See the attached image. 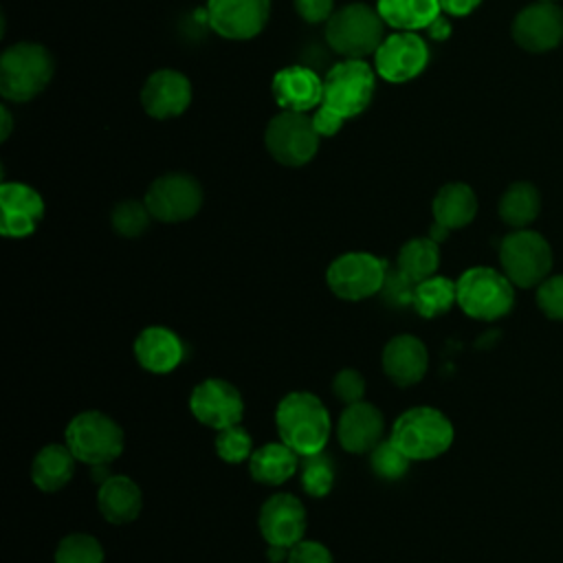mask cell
<instances>
[{"instance_id":"3957f363","label":"cell","mask_w":563,"mask_h":563,"mask_svg":"<svg viewBox=\"0 0 563 563\" xmlns=\"http://www.w3.org/2000/svg\"><path fill=\"white\" fill-rule=\"evenodd\" d=\"M55 73L51 51L35 42H18L0 57V95L13 103L37 97Z\"/></svg>"},{"instance_id":"484cf974","label":"cell","mask_w":563,"mask_h":563,"mask_svg":"<svg viewBox=\"0 0 563 563\" xmlns=\"http://www.w3.org/2000/svg\"><path fill=\"white\" fill-rule=\"evenodd\" d=\"M249 471L260 484H284L297 471V453L284 442H268L251 453Z\"/></svg>"},{"instance_id":"603a6c76","label":"cell","mask_w":563,"mask_h":563,"mask_svg":"<svg viewBox=\"0 0 563 563\" xmlns=\"http://www.w3.org/2000/svg\"><path fill=\"white\" fill-rule=\"evenodd\" d=\"M97 506L106 521L130 523L143 508L141 488L125 475H110L101 479L97 490Z\"/></svg>"},{"instance_id":"d4e9b609","label":"cell","mask_w":563,"mask_h":563,"mask_svg":"<svg viewBox=\"0 0 563 563\" xmlns=\"http://www.w3.org/2000/svg\"><path fill=\"white\" fill-rule=\"evenodd\" d=\"M75 462L77 457L66 444H46L33 457L31 479L44 493L59 490L73 477Z\"/></svg>"},{"instance_id":"6da1fadb","label":"cell","mask_w":563,"mask_h":563,"mask_svg":"<svg viewBox=\"0 0 563 563\" xmlns=\"http://www.w3.org/2000/svg\"><path fill=\"white\" fill-rule=\"evenodd\" d=\"M376 70L365 59H341L323 77L321 103L312 123L321 136L336 134L347 119L358 117L372 103Z\"/></svg>"},{"instance_id":"277c9868","label":"cell","mask_w":563,"mask_h":563,"mask_svg":"<svg viewBox=\"0 0 563 563\" xmlns=\"http://www.w3.org/2000/svg\"><path fill=\"white\" fill-rule=\"evenodd\" d=\"M385 40V20L365 2L336 9L325 22V42L343 59H365Z\"/></svg>"},{"instance_id":"30bf717a","label":"cell","mask_w":563,"mask_h":563,"mask_svg":"<svg viewBox=\"0 0 563 563\" xmlns=\"http://www.w3.org/2000/svg\"><path fill=\"white\" fill-rule=\"evenodd\" d=\"M387 271L389 266L385 260L365 251H350L330 262L325 282L336 297L358 301L380 292Z\"/></svg>"},{"instance_id":"4dcf8cb0","label":"cell","mask_w":563,"mask_h":563,"mask_svg":"<svg viewBox=\"0 0 563 563\" xmlns=\"http://www.w3.org/2000/svg\"><path fill=\"white\" fill-rule=\"evenodd\" d=\"M55 563H103V548L95 537L75 532L59 541Z\"/></svg>"},{"instance_id":"8992f818","label":"cell","mask_w":563,"mask_h":563,"mask_svg":"<svg viewBox=\"0 0 563 563\" xmlns=\"http://www.w3.org/2000/svg\"><path fill=\"white\" fill-rule=\"evenodd\" d=\"M455 284L457 303L468 317L493 321L510 312L515 303V284L495 268L473 266Z\"/></svg>"},{"instance_id":"5b68a950","label":"cell","mask_w":563,"mask_h":563,"mask_svg":"<svg viewBox=\"0 0 563 563\" xmlns=\"http://www.w3.org/2000/svg\"><path fill=\"white\" fill-rule=\"evenodd\" d=\"M389 440L409 460H431L451 446L453 424L440 409L411 407L394 420Z\"/></svg>"},{"instance_id":"ba28073f","label":"cell","mask_w":563,"mask_h":563,"mask_svg":"<svg viewBox=\"0 0 563 563\" xmlns=\"http://www.w3.org/2000/svg\"><path fill=\"white\" fill-rule=\"evenodd\" d=\"M321 134L317 132L312 117L306 112L282 110L264 130L266 152L286 167H301L310 163L319 150Z\"/></svg>"},{"instance_id":"d590c367","label":"cell","mask_w":563,"mask_h":563,"mask_svg":"<svg viewBox=\"0 0 563 563\" xmlns=\"http://www.w3.org/2000/svg\"><path fill=\"white\" fill-rule=\"evenodd\" d=\"M537 303L550 319L563 321V275H548L539 284Z\"/></svg>"},{"instance_id":"e575fe53","label":"cell","mask_w":563,"mask_h":563,"mask_svg":"<svg viewBox=\"0 0 563 563\" xmlns=\"http://www.w3.org/2000/svg\"><path fill=\"white\" fill-rule=\"evenodd\" d=\"M332 479H334V473L330 468V462L321 453L306 457V464L301 468V486L308 495L312 497L328 495L332 488Z\"/></svg>"},{"instance_id":"60d3db41","label":"cell","mask_w":563,"mask_h":563,"mask_svg":"<svg viewBox=\"0 0 563 563\" xmlns=\"http://www.w3.org/2000/svg\"><path fill=\"white\" fill-rule=\"evenodd\" d=\"M482 0H440V9L444 15H453V18H464L468 13H473L479 7Z\"/></svg>"},{"instance_id":"836d02e7","label":"cell","mask_w":563,"mask_h":563,"mask_svg":"<svg viewBox=\"0 0 563 563\" xmlns=\"http://www.w3.org/2000/svg\"><path fill=\"white\" fill-rule=\"evenodd\" d=\"M216 453L231 464L244 462L246 457H251L253 453V442L251 435L246 433V429H242L240 424H231L218 431L216 435Z\"/></svg>"},{"instance_id":"ee69618b","label":"cell","mask_w":563,"mask_h":563,"mask_svg":"<svg viewBox=\"0 0 563 563\" xmlns=\"http://www.w3.org/2000/svg\"><path fill=\"white\" fill-rule=\"evenodd\" d=\"M537 2H550V4H556V0H537Z\"/></svg>"},{"instance_id":"f546056e","label":"cell","mask_w":563,"mask_h":563,"mask_svg":"<svg viewBox=\"0 0 563 563\" xmlns=\"http://www.w3.org/2000/svg\"><path fill=\"white\" fill-rule=\"evenodd\" d=\"M457 301V284L449 277L431 275L413 286L411 303L418 314L431 319L444 314Z\"/></svg>"},{"instance_id":"d6986e66","label":"cell","mask_w":563,"mask_h":563,"mask_svg":"<svg viewBox=\"0 0 563 563\" xmlns=\"http://www.w3.org/2000/svg\"><path fill=\"white\" fill-rule=\"evenodd\" d=\"M271 92L282 110L310 112L317 110L323 95V77L308 66H286L273 75Z\"/></svg>"},{"instance_id":"d6a6232c","label":"cell","mask_w":563,"mask_h":563,"mask_svg":"<svg viewBox=\"0 0 563 563\" xmlns=\"http://www.w3.org/2000/svg\"><path fill=\"white\" fill-rule=\"evenodd\" d=\"M369 462L372 468L378 477L383 479H398L407 473L409 468V457L391 442V440H380L372 451H369Z\"/></svg>"},{"instance_id":"44dd1931","label":"cell","mask_w":563,"mask_h":563,"mask_svg":"<svg viewBox=\"0 0 563 563\" xmlns=\"http://www.w3.org/2000/svg\"><path fill=\"white\" fill-rule=\"evenodd\" d=\"M380 361L387 378L400 387H407L422 380L429 365V354L418 336L398 334L385 343Z\"/></svg>"},{"instance_id":"f1b7e54d","label":"cell","mask_w":563,"mask_h":563,"mask_svg":"<svg viewBox=\"0 0 563 563\" xmlns=\"http://www.w3.org/2000/svg\"><path fill=\"white\" fill-rule=\"evenodd\" d=\"M541 209L539 189L530 183H512L499 200V216L508 227L526 229Z\"/></svg>"},{"instance_id":"2e32d148","label":"cell","mask_w":563,"mask_h":563,"mask_svg":"<svg viewBox=\"0 0 563 563\" xmlns=\"http://www.w3.org/2000/svg\"><path fill=\"white\" fill-rule=\"evenodd\" d=\"M257 526L268 545L292 548L306 532V508L295 495L277 493L260 508Z\"/></svg>"},{"instance_id":"cb8c5ba5","label":"cell","mask_w":563,"mask_h":563,"mask_svg":"<svg viewBox=\"0 0 563 563\" xmlns=\"http://www.w3.org/2000/svg\"><path fill=\"white\" fill-rule=\"evenodd\" d=\"M433 224L451 231L466 227L477 213V196L464 183H446L438 189L433 202Z\"/></svg>"},{"instance_id":"ffe728a7","label":"cell","mask_w":563,"mask_h":563,"mask_svg":"<svg viewBox=\"0 0 563 563\" xmlns=\"http://www.w3.org/2000/svg\"><path fill=\"white\" fill-rule=\"evenodd\" d=\"M383 431H385L383 413L365 400L347 405L336 424V438L341 446L350 453L372 451L380 442Z\"/></svg>"},{"instance_id":"7a4b0ae2","label":"cell","mask_w":563,"mask_h":563,"mask_svg":"<svg viewBox=\"0 0 563 563\" xmlns=\"http://www.w3.org/2000/svg\"><path fill=\"white\" fill-rule=\"evenodd\" d=\"M275 424L282 442L301 457L321 453L332 427L325 405L310 391L284 396L275 409Z\"/></svg>"},{"instance_id":"4fadbf2b","label":"cell","mask_w":563,"mask_h":563,"mask_svg":"<svg viewBox=\"0 0 563 563\" xmlns=\"http://www.w3.org/2000/svg\"><path fill=\"white\" fill-rule=\"evenodd\" d=\"M271 0H207V22L224 40H251L262 33Z\"/></svg>"},{"instance_id":"ab89813d","label":"cell","mask_w":563,"mask_h":563,"mask_svg":"<svg viewBox=\"0 0 563 563\" xmlns=\"http://www.w3.org/2000/svg\"><path fill=\"white\" fill-rule=\"evenodd\" d=\"M297 15L308 24L328 22L330 15L336 11L334 0H292Z\"/></svg>"},{"instance_id":"7c38bea8","label":"cell","mask_w":563,"mask_h":563,"mask_svg":"<svg viewBox=\"0 0 563 563\" xmlns=\"http://www.w3.org/2000/svg\"><path fill=\"white\" fill-rule=\"evenodd\" d=\"M429 64V46L418 31H394L385 35L374 53V70L389 84L418 77Z\"/></svg>"},{"instance_id":"8fae6325","label":"cell","mask_w":563,"mask_h":563,"mask_svg":"<svg viewBox=\"0 0 563 563\" xmlns=\"http://www.w3.org/2000/svg\"><path fill=\"white\" fill-rule=\"evenodd\" d=\"M143 202L158 222H183L194 218L202 207L200 183L185 172L158 176L145 191Z\"/></svg>"},{"instance_id":"4316f807","label":"cell","mask_w":563,"mask_h":563,"mask_svg":"<svg viewBox=\"0 0 563 563\" xmlns=\"http://www.w3.org/2000/svg\"><path fill=\"white\" fill-rule=\"evenodd\" d=\"M376 11L396 31L427 29L440 13V0H376Z\"/></svg>"},{"instance_id":"1f68e13d","label":"cell","mask_w":563,"mask_h":563,"mask_svg":"<svg viewBox=\"0 0 563 563\" xmlns=\"http://www.w3.org/2000/svg\"><path fill=\"white\" fill-rule=\"evenodd\" d=\"M152 220L154 218L147 205L141 200H123L112 209V216H110L112 229L123 238H136L145 233Z\"/></svg>"},{"instance_id":"7402d4cb","label":"cell","mask_w":563,"mask_h":563,"mask_svg":"<svg viewBox=\"0 0 563 563\" xmlns=\"http://www.w3.org/2000/svg\"><path fill=\"white\" fill-rule=\"evenodd\" d=\"M183 343L176 332L163 325H150L141 330L134 341V356L141 367L154 374L172 372L183 361Z\"/></svg>"},{"instance_id":"e0dca14e","label":"cell","mask_w":563,"mask_h":563,"mask_svg":"<svg viewBox=\"0 0 563 563\" xmlns=\"http://www.w3.org/2000/svg\"><path fill=\"white\" fill-rule=\"evenodd\" d=\"M515 42L530 53H545L563 40V11L550 2L521 9L512 22Z\"/></svg>"},{"instance_id":"f35d334b","label":"cell","mask_w":563,"mask_h":563,"mask_svg":"<svg viewBox=\"0 0 563 563\" xmlns=\"http://www.w3.org/2000/svg\"><path fill=\"white\" fill-rule=\"evenodd\" d=\"M288 563H332V554L323 543L317 541H297L288 548Z\"/></svg>"},{"instance_id":"8d00e7d4","label":"cell","mask_w":563,"mask_h":563,"mask_svg":"<svg viewBox=\"0 0 563 563\" xmlns=\"http://www.w3.org/2000/svg\"><path fill=\"white\" fill-rule=\"evenodd\" d=\"M332 391L336 394L339 400H343L345 405H352V402L363 400L365 380H363L361 372H356V369H352V367H345V369H341V372L332 378Z\"/></svg>"},{"instance_id":"b9f144b4","label":"cell","mask_w":563,"mask_h":563,"mask_svg":"<svg viewBox=\"0 0 563 563\" xmlns=\"http://www.w3.org/2000/svg\"><path fill=\"white\" fill-rule=\"evenodd\" d=\"M427 33L433 37V40H446L451 35V22L446 15H438L429 26H427Z\"/></svg>"},{"instance_id":"7bdbcfd3","label":"cell","mask_w":563,"mask_h":563,"mask_svg":"<svg viewBox=\"0 0 563 563\" xmlns=\"http://www.w3.org/2000/svg\"><path fill=\"white\" fill-rule=\"evenodd\" d=\"M0 114H2V130H0V139H2V141H7V139H9V134H11V130H13V117H11V112H9V108H7V106H2V108H0Z\"/></svg>"},{"instance_id":"83f0119b","label":"cell","mask_w":563,"mask_h":563,"mask_svg":"<svg viewBox=\"0 0 563 563\" xmlns=\"http://www.w3.org/2000/svg\"><path fill=\"white\" fill-rule=\"evenodd\" d=\"M440 266V246L431 238H413L405 242L396 257V268L413 284L435 275Z\"/></svg>"},{"instance_id":"52a82bcc","label":"cell","mask_w":563,"mask_h":563,"mask_svg":"<svg viewBox=\"0 0 563 563\" xmlns=\"http://www.w3.org/2000/svg\"><path fill=\"white\" fill-rule=\"evenodd\" d=\"M64 435L77 462L90 466H106L123 451V429L101 411L77 413Z\"/></svg>"},{"instance_id":"9c48e42d","label":"cell","mask_w":563,"mask_h":563,"mask_svg":"<svg viewBox=\"0 0 563 563\" xmlns=\"http://www.w3.org/2000/svg\"><path fill=\"white\" fill-rule=\"evenodd\" d=\"M499 262L504 275L519 288L541 284L552 268V249L548 240L530 229H517L501 240Z\"/></svg>"},{"instance_id":"5bb4252c","label":"cell","mask_w":563,"mask_h":563,"mask_svg":"<svg viewBox=\"0 0 563 563\" xmlns=\"http://www.w3.org/2000/svg\"><path fill=\"white\" fill-rule=\"evenodd\" d=\"M189 409L198 422L220 431L242 420L244 402L231 383L222 378H207L194 387Z\"/></svg>"},{"instance_id":"74e56055","label":"cell","mask_w":563,"mask_h":563,"mask_svg":"<svg viewBox=\"0 0 563 563\" xmlns=\"http://www.w3.org/2000/svg\"><path fill=\"white\" fill-rule=\"evenodd\" d=\"M413 282H409L398 268L396 271H387V277H385V284L380 288L385 301H391L396 306L400 303H411V297H413Z\"/></svg>"},{"instance_id":"ac0fdd59","label":"cell","mask_w":563,"mask_h":563,"mask_svg":"<svg viewBox=\"0 0 563 563\" xmlns=\"http://www.w3.org/2000/svg\"><path fill=\"white\" fill-rule=\"evenodd\" d=\"M0 233L4 238H26L37 229L40 220L44 218L42 196L24 183L4 180L0 185Z\"/></svg>"},{"instance_id":"9a60e30c","label":"cell","mask_w":563,"mask_h":563,"mask_svg":"<svg viewBox=\"0 0 563 563\" xmlns=\"http://www.w3.org/2000/svg\"><path fill=\"white\" fill-rule=\"evenodd\" d=\"M191 103V81L174 68L154 70L141 88V106L152 119L180 117Z\"/></svg>"}]
</instances>
